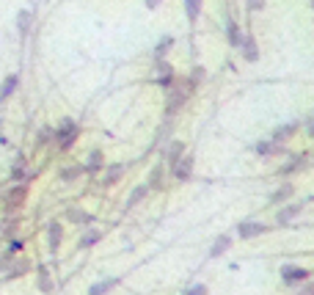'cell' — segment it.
<instances>
[{"label":"cell","instance_id":"6da1fadb","mask_svg":"<svg viewBox=\"0 0 314 295\" xmlns=\"http://www.w3.org/2000/svg\"><path fill=\"white\" fill-rule=\"evenodd\" d=\"M74 138H77V125H74L72 119H64V121H61V127H58V146H61V152H66V149L72 146Z\"/></svg>","mask_w":314,"mask_h":295},{"label":"cell","instance_id":"7a4b0ae2","mask_svg":"<svg viewBox=\"0 0 314 295\" xmlns=\"http://www.w3.org/2000/svg\"><path fill=\"white\" fill-rule=\"evenodd\" d=\"M281 276H284L286 284H295V281L309 279V271H306V267H284V271H281Z\"/></svg>","mask_w":314,"mask_h":295},{"label":"cell","instance_id":"3957f363","mask_svg":"<svg viewBox=\"0 0 314 295\" xmlns=\"http://www.w3.org/2000/svg\"><path fill=\"white\" fill-rule=\"evenodd\" d=\"M265 229H268V226L265 224H240V237H256V235H265Z\"/></svg>","mask_w":314,"mask_h":295},{"label":"cell","instance_id":"277c9868","mask_svg":"<svg viewBox=\"0 0 314 295\" xmlns=\"http://www.w3.org/2000/svg\"><path fill=\"white\" fill-rule=\"evenodd\" d=\"M174 166H176V171H174V177H176V180H190V168H193V157L188 155L182 163H174Z\"/></svg>","mask_w":314,"mask_h":295},{"label":"cell","instance_id":"5b68a950","mask_svg":"<svg viewBox=\"0 0 314 295\" xmlns=\"http://www.w3.org/2000/svg\"><path fill=\"white\" fill-rule=\"evenodd\" d=\"M22 199H25V188H14L11 190V196L6 199V210H14V207H19V204H22Z\"/></svg>","mask_w":314,"mask_h":295},{"label":"cell","instance_id":"8992f818","mask_svg":"<svg viewBox=\"0 0 314 295\" xmlns=\"http://www.w3.org/2000/svg\"><path fill=\"white\" fill-rule=\"evenodd\" d=\"M47 235H50V249L56 251V249H58V243H61V226H58V221H53V224H50Z\"/></svg>","mask_w":314,"mask_h":295},{"label":"cell","instance_id":"52a82bcc","mask_svg":"<svg viewBox=\"0 0 314 295\" xmlns=\"http://www.w3.org/2000/svg\"><path fill=\"white\" fill-rule=\"evenodd\" d=\"M39 290H42V292H53V279L47 276V267H39Z\"/></svg>","mask_w":314,"mask_h":295},{"label":"cell","instance_id":"ba28073f","mask_svg":"<svg viewBox=\"0 0 314 295\" xmlns=\"http://www.w3.org/2000/svg\"><path fill=\"white\" fill-rule=\"evenodd\" d=\"M17 83H19V78H17V75H9V78H6V83H3V88H0V97L6 100V97H9V94L17 88Z\"/></svg>","mask_w":314,"mask_h":295},{"label":"cell","instance_id":"9c48e42d","mask_svg":"<svg viewBox=\"0 0 314 295\" xmlns=\"http://www.w3.org/2000/svg\"><path fill=\"white\" fill-rule=\"evenodd\" d=\"M116 284H119V281H116V279H105V281H102V284L91 287V292H88V295H105V292L111 290V287H116Z\"/></svg>","mask_w":314,"mask_h":295},{"label":"cell","instance_id":"30bf717a","mask_svg":"<svg viewBox=\"0 0 314 295\" xmlns=\"http://www.w3.org/2000/svg\"><path fill=\"white\" fill-rule=\"evenodd\" d=\"M229 245H231V240H229L226 235H223V237H221V240H218V243L213 245V251H210V257H221V254H223V251H226V249H229Z\"/></svg>","mask_w":314,"mask_h":295},{"label":"cell","instance_id":"8fae6325","mask_svg":"<svg viewBox=\"0 0 314 295\" xmlns=\"http://www.w3.org/2000/svg\"><path fill=\"white\" fill-rule=\"evenodd\" d=\"M298 212H300V204H292V207H284L281 212H278V221H281V224H286V221H290V218H295Z\"/></svg>","mask_w":314,"mask_h":295},{"label":"cell","instance_id":"7c38bea8","mask_svg":"<svg viewBox=\"0 0 314 295\" xmlns=\"http://www.w3.org/2000/svg\"><path fill=\"white\" fill-rule=\"evenodd\" d=\"M185 6H188V17H190V19H196V17H199L201 0H185Z\"/></svg>","mask_w":314,"mask_h":295},{"label":"cell","instance_id":"4fadbf2b","mask_svg":"<svg viewBox=\"0 0 314 295\" xmlns=\"http://www.w3.org/2000/svg\"><path fill=\"white\" fill-rule=\"evenodd\" d=\"M80 171H83V168H80V166L64 168V171H61V180H66V182H69V180H77V177H80Z\"/></svg>","mask_w":314,"mask_h":295},{"label":"cell","instance_id":"5bb4252c","mask_svg":"<svg viewBox=\"0 0 314 295\" xmlns=\"http://www.w3.org/2000/svg\"><path fill=\"white\" fill-rule=\"evenodd\" d=\"M290 193H292V185H284V188L278 190V193H273V196H270V204H276V202H284V199L290 196Z\"/></svg>","mask_w":314,"mask_h":295},{"label":"cell","instance_id":"9a60e30c","mask_svg":"<svg viewBox=\"0 0 314 295\" xmlns=\"http://www.w3.org/2000/svg\"><path fill=\"white\" fill-rule=\"evenodd\" d=\"M182 149H185V146H182V143H179V141H176V143H171V152H168V163H171V166H174V163H176V160H179V155H182Z\"/></svg>","mask_w":314,"mask_h":295},{"label":"cell","instance_id":"2e32d148","mask_svg":"<svg viewBox=\"0 0 314 295\" xmlns=\"http://www.w3.org/2000/svg\"><path fill=\"white\" fill-rule=\"evenodd\" d=\"M243 50H245V58H248V61H256V58H259V53H256V44L251 42V39L243 44Z\"/></svg>","mask_w":314,"mask_h":295},{"label":"cell","instance_id":"e0dca14e","mask_svg":"<svg viewBox=\"0 0 314 295\" xmlns=\"http://www.w3.org/2000/svg\"><path fill=\"white\" fill-rule=\"evenodd\" d=\"M108 171H111V174L105 177V185H111V182H116V180L121 177V171H124V166H111Z\"/></svg>","mask_w":314,"mask_h":295},{"label":"cell","instance_id":"ac0fdd59","mask_svg":"<svg viewBox=\"0 0 314 295\" xmlns=\"http://www.w3.org/2000/svg\"><path fill=\"white\" fill-rule=\"evenodd\" d=\"M256 152L259 155H273V152H276V146H273V141H259L256 143Z\"/></svg>","mask_w":314,"mask_h":295},{"label":"cell","instance_id":"d6986e66","mask_svg":"<svg viewBox=\"0 0 314 295\" xmlns=\"http://www.w3.org/2000/svg\"><path fill=\"white\" fill-rule=\"evenodd\" d=\"M292 133H295V127H292V125H284V127L278 130L276 135H273V138H276V141H286V138H290Z\"/></svg>","mask_w":314,"mask_h":295},{"label":"cell","instance_id":"ffe728a7","mask_svg":"<svg viewBox=\"0 0 314 295\" xmlns=\"http://www.w3.org/2000/svg\"><path fill=\"white\" fill-rule=\"evenodd\" d=\"M99 163H102V152L97 149V152H91V157H88V168L97 171V168H99Z\"/></svg>","mask_w":314,"mask_h":295},{"label":"cell","instance_id":"44dd1931","mask_svg":"<svg viewBox=\"0 0 314 295\" xmlns=\"http://www.w3.org/2000/svg\"><path fill=\"white\" fill-rule=\"evenodd\" d=\"M99 237H102V235H99L97 229H94V232H86V235H83V245H94Z\"/></svg>","mask_w":314,"mask_h":295},{"label":"cell","instance_id":"7402d4cb","mask_svg":"<svg viewBox=\"0 0 314 295\" xmlns=\"http://www.w3.org/2000/svg\"><path fill=\"white\" fill-rule=\"evenodd\" d=\"M28 25H31V14H28V11H19V31H28Z\"/></svg>","mask_w":314,"mask_h":295},{"label":"cell","instance_id":"603a6c76","mask_svg":"<svg viewBox=\"0 0 314 295\" xmlns=\"http://www.w3.org/2000/svg\"><path fill=\"white\" fill-rule=\"evenodd\" d=\"M143 193H146V185H143V188H135V190H133V199H129V204H135L138 199H143Z\"/></svg>","mask_w":314,"mask_h":295},{"label":"cell","instance_id":"cb8c5ba5","mask_svg":"<svg viewBox=\"0 0 314 295\" xmlns=\"http://www.w3.org/2000/svg\"><path fill=\"white\" fill-rule=\"evenodd\" d=\"M204 78V69H193V78H190V86H196Z\"/></svg>","mask_w":314,"mask_h":295},{"label":"cell","instance_id":"d4e9b609","mask_svg":"<svg viewBox=\"0 0 314 295\" xmlns=\"http://www.w3.org/2000/svg\"><path fill=\"white\" fill-rule=\"evenodd\" d=\"M157 182H163V171H160V166L154 168V174H152V182H149V185H157Z\"/></svg>","mask_w":314,"mask_h":295},{"label":"cell","instance_id":"484cf974","mask_svg":"<svg viewBox=\"0 0 314 295\" xmlns=\"http://www.w3.org/2000/svg\"><path fill=\"white\" fill-rule=\"evenodd\" d=\"M168 47H171V39H166V42H163L160 47H157V56H163V53H166Z\"/></svg>","mask_w":314,"mask_h":295},{"label":"cell","instance_id":"4316f807","mask_svg":"<svg viewBox=\"0 0 314 295\" xmlns=\"http://www.w3.org/2000/svg\"><path fill=\"white\" fill-rule=\"evenodd\" d=\"M248 6H251V9H262L265 0H248Z\"/></svg>","mask_w":314,"mask_h":295},{"label":"cell","instance_id":"83f0119b","mask_svg":"<svg viewBox=\"0 0 314 295\" xmlns=\"http://www.w3.org/2000/svg\"><path fill=\"white\" fill-rule=\"evenodd\" d=\"M188 295H207V290H204V287H193V290H190Z\"/></svg>","mask_w":314,"mask_h":295},{"label":"cell","instance_id":"f1b7e54d","mask_svg":"<svg viewBox=\"0 0 314 295\" xmlns=\"http://www.w3.org/2000/svg\"><path fill=\"white\" fill-rule=\"evenodd\" d=\"M157 3H160V0H146V6H149V9H154Z\"/></svg>","mask_w":314,"mask_h":295}]
</instances>
